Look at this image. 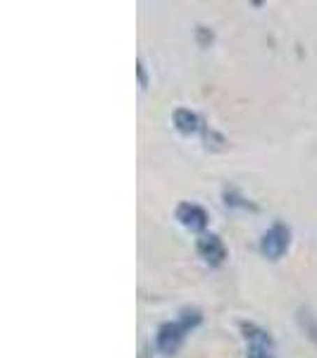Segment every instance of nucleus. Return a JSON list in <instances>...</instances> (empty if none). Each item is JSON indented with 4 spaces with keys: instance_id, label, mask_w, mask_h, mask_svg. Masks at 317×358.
I'll use <instances>...</instances> for the list:
<instances>
[{
    "instance_id": "f257e3e1",
    "label": "nucleus",
    "mask_w": 317,
    "mask_h": 358,
    "mask_svg": "<svg viewBox=\"0 0 317 358\" xmlns=\"http://www.w3.org/2000/svg\"><path fill=\"white\" fill-rule=\"evenodd\" d=\"M200 320H203V315H200L198 308H184L177 320L160 325L158 337H155V344H158V349L163 351L165 356H175L177 351L182 349L186 334L191 332L196 325H200Z\"/></svg>"
},
{
    "instance_id": "f03ea898",
    "label": "nucleus",
    "mask_w": 317,
    "mask_h": 358,
    "mask_svg": "<svg viewBox=\"0 0 317 358\" xmlns=\"http://www.w3.org/2000/svg\"><path fill=\"white\" fill-rule=\"evenodd\" d=\"M291 244V229L284 222H274L260 239V253L267 261H279Z\"/></svg>"
},
{
    "instance_id": "7ed1b4c3",
    "label": "nucleus",
    "mask_w": 317,
    "mask_h": 358,
    "mask_svg": "<svg viewBox=\"0 0 317 358\" xmlns=\"http://www.w3.org/2000/svg\"><path fill=\"white\" fill-rule=\"evenodd\" d=\"M241 330L249 342V358H274V342L263 327L253 322H241Z\"/></svg>"
},
{
    "instance_id": "20e7f679",
    "label": "nucleus",
    "mask_w": 317,
    "mask_h": 358,
    "mask_svg": "<svg viewBox=\"0 0 317 358\" xmlns=\"http://www.w3.org/2000/svg\"><path fill=\"white\" fill-rule=\"evenodd\" d=\"M196 248H198L200 258H203L207 265H212V268L222 265L224 258H227V246H224L220 234H212V232L210 234H200Z\"/></svg>"
},
{
    "instance_id": "39448f33",
    "label": "nucleus",
    "mask_w": 317,
    "mask_h": 358,
    "mask_svg": "<svg viewBox=\"0 0 317 358\" xmlns=\"http://www.w3.org/2000/svg\"><path fill=\"white\" fill-rule=\"evenodd\" d=\"M177 220H179L182 227H186L189 232H203L207 227V213L198 203L184 201V203L177 206Z\"/></svg>"
},
{
    "instance_id": "423d86ee",
    "label": "nucleus",
    "mask_w": 317,
    "mask_h": 358,
    "mask_svg": "<svg viewBox=\"0 0 317 358\" xmlns=\"http://www.w3.org/2000/svg\"><path fill=\"white\" fill-rule=\"evenodd\" d=\"M172 120H175V127L182 131L184 136H193V134H198V131H203V122H200V117L189 110V108H177L175 115H172Z\"/></svg>"
},
{
    "instance_id": "0eeeda50",
    "label": "nucleus",
    "mask_w": 317,
    "mask_h": 358,
    "mask_svg": "<svg viewBox=\"0 0 317 358\" xmlns=\"http://www.w3.org/2000/svg\"><path fill=\"white\" fill-rule=\"evenodd\" d=\"M298 322H301L303 332L308 334V337L313 339V342H317V320H315V315L310 313L308 308L301 310V315H298Z\"/></svg>"
},
{
    "instance_id": "6e6552de",
    "label": "nucleus",
    "mask_w": 317,
    "mask_h": 358,
    "mask_svg": "<svg viewBox=\"0 0 317 358\" xmlns=\"http://www.w3.org/2000/svg\"><path fill=\"white\" fill-rule=\"evenodd\" d=\"M136 72H138V82H141V86L146 89V86H148V77H146V67H143L141 60H138V65H136Z\"/></svg>"
}]
</instances>
